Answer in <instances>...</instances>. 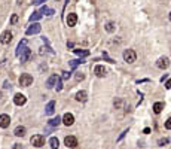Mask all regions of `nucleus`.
Masks as SVG:
<instances>
[{
  "label": "nucleus",
  "mask_w": 171,
  "mask_h": 149,
  "mask_svg": "<svg viewBox=\"0 0 171 149\" xmlns=\"http://www.w3.org/2000/svg\"><path fill=\"white\" fill-rule=\"evenodd\" d=\"M25 127H21V125H18L15 128V131H14V134L16 136V137H22V136H25Z\"/></svg>",
  "instance_id": "4468645a"
},
{
  "label": "nucleus",
  "mask_w": 171,
  "mask_h": 149,
  "mask_svg": "<svg viewBox=\"0 0 171 149\" xmlns=\"http://www.w3.org/2000/svg\"><path fill=\"white\" fill-rule=\"evenodd\" d=\"M61 121H63V124H64V125L70 127V125H73V122H74V116L72 115V113H66Z\"/></svg>",
  "instance_id": "f8f14e48"
},
{
  "label": "nucleus",
  "mask_w": 171,
  "mask_h": 149,
  "mask_svg": "<svg viewBox=\"0 0 171 149\" xmlns=\"http://www.w3.org/2000/svg\"><path fill=\"white\" fill-rule=\"evenodd\" d=\"M158 143H159V146H164V145L168 143V139H167V137H165V139H159V142H158Z\"/></svg>",
  "instance_id": "b1692460"
},
{
  "label": "nucleus",
  "mask_w": 171,
  "mask_h": 149,
  "mask_svg": "<svg viewBox=\"0 0 171 149\" xmlns=\"http://www.w3.org/2000/svg\"><path fill=\"white\" fill-rule=\"evenodd\" d=\"M33 84V76L28 73H22L20 76V85L21 86H30Z\"/></svg>",
  "instance_id": "20e7f679"
},
{
  "label": "nucleus",
  "mask_w": 171,
  "mask_h": 149,
  "mask_svg": "<svg viewBox=\"0 0 171 149\" xmlns=\"http://www.w3.org/2000/svg\"><path fill=\"white\" fill-rule=\"evenodd\" d=\"M11 124V118L9 115H6V113H3V115H0V128H7Z\"/></svg>",
  "instance_id": "1a4fd4ad"
},
{
  "label": "nucleus",
  "mask_w": 171,
  "mask_h": 149,
  "mask_svg": "<svg viewBox=\"0 0 171 149\" xmlns=\"http://www.w3.org/2000/svg\"><path fill=\"white\" fill-rule=\"evenodd\" d=\"M67 25H68V27H74V25H76V22H78V15H76V14H68L67 15Z\"/></svg>",
  "instance_id": "9b49d317"
},
{
  "label": "nucleus",
  "mask_w": 171,
  "mask_h": 149,
  "mask_svg": "<svg viewBox=\"0 0 171 149\" xmlns=\"http://www.w3.org/2000/svg\"><path fill=\"white\" fill-rule=\"evenodd\" d=\"M83 79H85L83 73H78V75H76V81H83Z\"/></svg>",
  "instance_id": "a878e982"
},
{
  "label": "nucleus",
  "mask_w": 171,
  "mask_h": 149,
  "mask_svg": "<svg viewBox=\"0 0 171 149\" xmlns=\"http://www.w3.org/2000/svg\"><path fill=\"white\" fill-rule=\"evenodd\" d=\"M49 145H51V148H52V149H58V146H59L58 139L57 137H51L49 139Z\"/></svg>",
  "instance_id": "6ab92c4d"
},
{
  "label": "nucleus",
  "mask_w": 171,
  "mask_h": 149,
  "mask_svg": "<svg viewBox=\"0 0 171 149\" xmlns=\"http://www.w3.org/2000/svg\"><path fill=\"white\" fill-rule=\"evenodd\" d=\"M156 66H158L159 69H162V70L167 69V67L170 66V58H168V57H161V58L156 61Z\"/></svg>",
  "instance_id": "9d476101"
},
{
  "label": "nucleus",
  "mask_w": 171,
  "mask_h": 149,
  "mask_svg": "<svg viewBox=\"0 0 171 149\" xmlns=\"http://www.w3.org/2000/svg\"><path fill=\"white\" fill-rule=\"evenodd\" d=\"M74 52H76L78 55H88V54H89L88 51H79V49H74Z\"/></svg>",
  "instance_id": "5701e85b"
},
{
  "label": "nucleus",
  "mask_w": 171,
  "mask_h": 149,
  "mask_svg": "<svg viewBox=\"0 0 171 149\" xmlns=\"http://www.w3.org/2000/svg\"><path fill=\"white\" fill-rule=\"evenodd\" d=\"M94 73H95V76H98V78H104V76H106V73H107V70H106V67H104V66L98 64V66L94 67Z\"/></svg>",
  "instance_id": "0eeeda50"
},
{
  "label": "nucleus",
  "mask_w": 171,
  "mask_h": 149,
  "mask_svg": "<svg viewBox=\"0 0 171 149\" xmlns=\"http://www.w3.org/2000/svg\"><path fill=\"white\" fill-rule=\"evenodd\" d=\"M0 42L3 43V45H7V43L12 42V33L9 30H6L2 33V36H0Z\"/></svg>",
  "instance_id": "39448f33"
},
{
  "label": "nucleus",
  "mask_w": 171,
  "mask_h": 149,
  "mask_svg": "<svg viewBox=\"0 0 171 149\" xmlns=\"http://www.w3.org/2000/svg\"><path fill=\"white\" fill-rule=\"evenodd\" d=\"M16 21H18V15H12V18H11V24H16Z\"/></svg>",
  "instance_id": "bb28decb"
},
{
  "label": "nucleus",
  "mask_w": 171,
  "mask_h": 149,
  "mask_svg": "<svg viewBox=\"0 0 171 149\" xmlns=\"http://www.w3.org/2000/svg\"><path fill=\"white\" fill-rule=\"evenodd\" d=\"M16 55H18L21 58L22 63H25V61H28V58L31 57V51L25 46V40H22L20 45H18V49H16Z\"/></svg>",
  "instance_id": "f257e3e1"
},
{
  "label": "nucleus",
  "mask_w": 171,
  "mask_h": 149,
  "mask_svg": "<svg viewBox=\"0 0 171 149\" xmlns=\"http://www.w3.org/2000/svg\"><path fill=\"white\" fill-rule=\"evenodd\" d=\"M165 128H167V130H171V116L165 121Z\"/></svg>",
  "instance_id": "393cba45"
},
{
  "label": "nucleus",
  "mask_w": 171,
  "mask_h": 149,
  "mask_svg": "<svg viewBox=\"0 0 171 149\" xmlns=\"http://www.w3.org/2000/svg\"><path fill=\"white\" fill-rule=\"evenodd\" d=\"M55 112V101H49L46 104V115H52Z\"/></svg>",
  "instance_id": "dca6fc26"
},
{
  "label": "nucleus",
  "mask_w": 171,
  "mask_h": 149,
  "mask_svg": "<svg viewBox=\"0 0 171 149\" xmlns=\"http://www.w3.org/2000/svg\"><path fill=\"white\" fill-rule=\"evenodd\" d=\"M57 81H58V76H57V75H52V76H51L49 79H48V82H46V86H48V88H52V86L57 84Z\"/></svg>",
  "instance_id": "f3484780"
},
{
  "label": "nucleus",
  "mask_w": 171,
  "mask_h": 149,
  "mask_svg": "<svg viewBox=\"0 0 171 149\" xmlns=\"http://www.w3.org/2000/svg\"><path fill=\"white\" fill-rule=\"evenodd\" d=\"M162 109H164V103L162 101H156L155 104H153V112L155 113H161Z\"/></svg>",
  "instance_id": "a211bd4d"
},
{
  "label": "nucleus",
  "mask_w": 171,
  "mask_h": 149,
  "mask_svg": "<svg viewBox=\"0 0 171 149\" xmlns=\"http://www.w3.org/2000/svg\"><path fill=\"white\" fill-rule=\"evenodd\" d=\"M68 78H70V73H68V72H64V75H63V79H64V81H67Z\"/></svg>",
  "instance_id": "cd10ccee"
},
{
  "label": "nucleus",
  "mask_w": 171,
  "mask_h": 149,
  "mask_svg": "<svg viewBox=\"0 0 171 149\" xmlns=\"http://www.w3.org/2000/svg\"><path fill=\"white\" fill-rule=\"evenodd\" d=\"M115 30H116V24H115V22H107V24H106V31L113 33Z\"/></svg>",
  "instance_id": "412c9836"
},
{
  "label": "nucleus",
  "mask_w": 171,
  "mask_h": 149,
  "mask_svg": "<svg viewBox=\"0 0 171 149\" xmlns=\"http://www.w3.org/2000/svg\"><path fill=\"white\" fill-rule=\"evenodd\" d=\"M14 149H22V146H21L20 143H15V145H14Z\"/></svg>",
  "instance_id": "c756f323"
},
{
  "label": "nucleus",
  "mask_w": 171,
  "mask_h": 149,
  "mask_svg": "<svg viewBox=\"0 0 171 149\" xmlns=\"http://www.w3.org/2000/svg\"><path fill=\"white\" fill-rule=\"evenodd\" d=\"M3 86H5V88H9V86H11V85H9V82H7V81H6V82L3 84Z\"/></svg>",
  "instance_id": "7c9ffc66"
},
{
  "label": "nucleus",
  "mask_w": 171,
  "mask_h": 149,
  "mask_svg": "<svg viewBox=\"0 0 171 149\" xmlns=\"http://www.w3.org/2000/svg\"><path fill=\"white\" fill-rule=\"evenodd\" d=\"M30 142L34 148H42L45 145V137L42 136V134H34L31 139H30Z\"/></svg>",
  "instance_id": "f03ea898"
},
{
  "label": "nucleus",
  "mask_w": 171,
  "mask_h": 149,
  "mask_svg": "<svg viewBox=\"0 0 171 149\" xmlns=\"http://www.w3.org/2000/svg\"><path fill=\"white\" fill-rule=\"evenodd\" d=\"M59 122H61V118L57 116V118H52V119L49 121V125H51V127H58Z\"/></svg>",
  "instance_id": "aec40b11"
},
{
  "label": "nucleus",
  "mask_w": 171,
  "mask_h": 149,
  "mask_svg": "<svg viewBox=\"0 0 171 149\" xmlns=\"http://www.w3.org/2000/svg\"><path fill=\"white\" fill-rule=\"evenodd\" d=\"M64 145H66L67 148H74L76 145H78V139H76L74 136H67V137L64 139Z\"/></svg>",
  "instance_id": "6e6552de"
},
{
  "label": "nucleus",
  "mask_w": 171,
  "mask_h": 149,
  "mask_svg": "<svg viewBox=\"0 0 171 149\" xmlns=\"http://www.w3.org/2000/svg\"><path fill=\"white\" fill-rule=\"evenodd\" d=\"M40 16H42V15H40L39 12H34V15H31V16H30V21H36V20H39V18H40Z\"/></svg>",
  "instance_id": "4be33fe9"
},
{
  "label": "nucleus",
  "mask_w": 171,
  "mask_h": 149,
  "mask_svg": "<svg viewBox=\"0 0 171 149\" xmlns=\"http://www.w3.org/2000/svg\"><path fill=\"white\" fill-rule=\"evenodd\" d=\"M43 2H45V0H36L34 3H43Z\"/></svg>",
  "instance_id": "2f4dec72"
},
{
  "label": "nucleus",
  "mask_w": 171,
  "mask_h": 149,
  "mask_svg": "<svg viewBox=\"0 0 171 149\" xmlns=\"http://www.w3.org/2000/svg\"><path fill=\"white\" fill-rule=\"evenodd\" d=\"M170 21H171V12H170Z\"/></svg>",
  "instance_id": "473e14b6"
},
{
  "label": "nucleus",
  "mask_w": 171,
  "mask_h": 149,
  "mask_svg": "<svg viewBox=\"0 0 171 149\" xmlns=\"http://www.w3.org/2000/svg\"><path fill=\"white\" fill-rule=\"evenodd\" d=\"M87 99H88L87 91H79L78 94H76V100L78 101H87Z\"/></svg>",
  "instance_id": "2eb2a0df"
},
{
  "label": "nucleus",
  "mask_w": 171,
  "mask_h": 149,
  "mask_svg": "<svg viewBox=\"0 0 171 149\" xmlns=\"http://www.w3.org/2000/svg\"><path fill=\"white\" fill-rule=\"evenodd\" d=\"M124 60L126 61L128 64L134 63V61L137 60V54H135V51H134V49H126V51L124 52Z\"/></svg>",
  "instance_id": "7ed1b4c3"
},
{
  "label": "nucleus",
  "mask_w": 171,
  "mask_h": 149,
  "mask_svg": "<svg viewBox=\"0 0 171 149\" xmlns=\"http://www.w3.org/2000/svg\"><path fill=\"white\" fill-rule=\"evenodd\" d=\"M40 24H33V25H30V27L27 29V34L30 36V34H37L39 31H40Z\"/></svg>",
  "instance_id": "ddd939ff"
},
{
  "label": "nucleus",
  "mask_w": 171,
  "mask_h": 149,
  "mask_svg": "<svg viewBox=\"0 0 171 149\" xmlns=\"http://www.w3.org/2000/svg\"><path fill=\"white\" fill-rule=\"evenodd\" d=\"M25 101H27V97H25L24 94H21V93L15 94V97H14V103L16 104V106H22V104H25Z\"/></svg>",
  "instance_id": "423d86ee"
},
{
  "label": "nucleus",
  "mask_w": 171,
  "mask_h": 149,
  "mask_svg": "<svg viewBox=\"0 0 171 149\" xmlns=\"http://www.w3.org/2000/svg\"><path fill=\"white\" fill-rule=\"evenodd\" d=\"M165 88H168V90L171 88V79H168V81L165 82Z\"/></svg>",
  "instance_id": "c85d7f7f"
}]
</instances>
